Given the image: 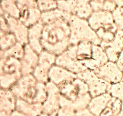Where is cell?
<instances>
[{
    "label": "cell",
    "mask_w": 123,
    "mask_h": 116,
    "mask_svg": "<svg viewBox=\"0 0 123 116\" xmlns=\"http://www.w3.org/2000/svg\"><path fill=\"white\" fill-rule=\"evenodd\" d=\"M90 0H77L73 15L82 19H87L93 12L90 4Z\"/></svg>",
    "instance_id": "obj_23"
},
{
    "label": "cell",
    "mask_w": 123,
    "mask_h": 116,
    "mask_svg": "<svg viewBox=\"0 0 123 116\" xmlns=\"http://www.w3.org/2000/svg\"><path fill=\"white\" fill-rule=\"evenodd\" d=\"M123 116V111H121V112H120V113L116 115V116Z\"/></svg>",
    "instance_id": "obj_41"
},
{
    "label": "cell",
    "mask_w": 123,
    "mask_h": 116,
    "mask_svg": "<svg viewBox=\"0 0 123 116\" xmlns=\"http://www.w3.org/2000/svg\"><path fill=\"white\" fill-rule=\"evenodd\" d=\"M10 90L16 99L31 103L43 104L47 97L45 83L37 82L32 74L22 76Z\"/></svg>",
    "instance_id": "obj_2"
},
{
    "label": "cell",
    "mask_w": 123,
    "mask_h": 116,
    "mask_svg": "<svg viewBox=\"0 0 123 116\" xmlns=\"http://www.w3.org/2000/svg\"><path fill=\"white\" fill-rule=\"evenodd\" d=\"M117 7H123V0H114Z\"/></svg>",
    "instance_id": "obj_39"
},
{
    "label": "cell",
    "mask_w": 123,
    "mask_h": 116,
    "mask_svg": "<svg viewBox=\"0 0 123 116\" xmlns=\"http://www.w3.org/2000/svg\"><path fill=\"white\" fill-rule=\"evenodd\" d=\"M61 95L72 102L88 93V88L84 81L76 77L58 86Z\"/></svg>",
    "instance_id": "obj_9"
},
{
    "label": "cell",
    "mask_w": 123,
    "mask_h": 116,
    "mask_svg": "<svg viewBox=\"0 0 123 116\" xmlns=\"http://www.w3.org/2000/svg\"><path fill=\"white\" fill-rule=\"evenodd\" d=\"M9 116H28L22 113V112H19V111H16V110H14V111L12 112V113Z\"/></svg>",
    "instance_id": "obj_38"
},
{
    "label": "cell",
    "mask_w": 123,
    "mask_h": 116,
    "mask_svg": "<svg viewBox=\"0 0 123 116\" xmlns=\"http://www.w3.org/2000/svg\"><path fill=\"white\" fill-rule=\"evenodd\" d=\"M4 16L7 22L10 31L15 36L17 42L23 45L27 44L28 28L22 23L19 19L11 17L6 14H4Z\"/></svg>",
    "instance_id": "obj_14"
},
{
    "label": "cell",
    "mask_w": 123,
    "mask_h": 116,
    "mask_svg": "<svg viewBox=\"0 0 123 116\" xmlns=\"http://www.w3.org/2000/svg\"><path fill=\"white\" fill-rule=\"evenodd\" d=\"M38 8L41 12L51 10L57 8L54 0H36Z\"/></svg>",
    "instance_id": "obj_34"
},
{
    "label": "cell",
    "mask_w": 123,
    "mask_h": 116,
    "mask_svg": "<svg viewBox=\"0 0 123 116\" xmlns=\"http://www.w3.org/2000/svg\"><path fill=\"white\" fill-rule=\"evenodd\" d=\"M123 80L117 83H112L111 85L110 88L108 93L111 95L112 97L120 99L123 101Z\"/></svg>",
    "instance_id": "obj_32"
},
{
    "label": "cell",
    "mask_w": 123,
    "mask_h": 116,
    "mask_svg": "<svg viewBox=\"0 0 123 116\" xmlns=\"http://www.w3.org/2000/svg\"><path fill=\"white\" fill-rule=\"evenodd\" d=\"M56 4L57 9L68 14H73L77 0H54Z\"/></svg>",
    "instance_id": "obj_29"
},
{
    "label": "cell",
    "mask_w": 123,
    "mask_h": 116,
    "mask_svg": "<svg viewBox=\"0 0 123 116\" xmlns=\"http://www.w3.org/2000/svg\"><path fill=\"white\" fill-rule=\"evenodd\" d=\"M68 13H64L57 8H55V9L51 10L42 12L40 21L43 24V25H45L48 23L54 21L59 18L65 16Z\"/></svg>",
    "instance_id": "obj_27"
},
{
    "label": "cell",
    "mask_w": 123,
    "mask_h": 116,
    "mask_svg": "<svg viewBox=\"0 0 123 116\" xmlns=\"http://www.w3.org/2000/svg\"><path fill=\"white\" fill-rule=\"evenodd\" d=\"M93 71L98 77L111 84L123 80V71L115 62L108 61Z\"/></svg>",
    "instance_id": "obj_11"
},
{
    "label": "cell",
    "mask_w": 123,
    "mask_h": 116,
    "mask_svg": "<svg viewBox=\"0 0 123 116\" xmlns=\"http://www.w3.org/2000/svg\"><path fill=\"white\" fill-rule=\"evenodd\" d=\"M123 52L122 51L121 53H120V56L118 58L116 62V65H117V66L118 67V68L120 69V70L123 71Z\"/></svg>",
    "instance_id": "obj_37"
},
{
    "label": "cell",
    "mask_w": 123,
    "mask_h": 116,
    "mask_svg": "<svg viewBox=\"0 0 123 116\" xmlns=\"http://www.w3.org/2000/svg\"><path fill=\"white\" fill-rule=\"evenodd\" d=\"M76 77L86 83L91 97L108 93L111 84L98 77L92 70H86L77 74Z\"/></svg>",
    "instance_id": "obj_8"
},
{
    "label": "cell",
    "mask_w": 123,
    "mask_h": 116,
    "mask_svg": "<svg viewBox=\"0 0 123 116\" xmlns=\"http://www.w3.org/2000/svg\"><path fill=\"white\" fill-rule=\"evenodd\" d=\"M15 110L28 116H38L43 113L42 104L31 103L16 99Z\"/></svg>",
    "instance_id": "obj_21"
},
{
    "label": "cell",
    "mask_w": 123,
    "mask_h": 116,
    "mask_svg": "<svg viewBox=\"0 0 123 116\" xmlns=\"http://www.w3.org/2000/svg\"><path fill=\"white\" fill-rule=\"evenodd\" d=\"M56 56L43 50L38 54V61L32 74L37 82L46 83L49 81L48 73L50 68L55 65Z\"/></svg>",
    "instance_id": "obj_10"
},
{
    "label": "cell",
    "mask_w": 123,
    "mask_h": 116,
    "mask_svg": "<svg viewBox=\"0 0 123 116\" xmlns=\"http://www.w3.org/2000/svg\"><path fill=\"white\" fill-rule=\"evenodd\" d=\"M105 52L108 60L116 62L120 53L123 51V30L118 29L114 38L110 42H101L99 45Z\"/></svg>",
    "instance_id": "obj_13"
},
{
    "label": "cell",
    "mask_w": 123,
    "mask_h": 116,
    "mask_svg": "<svg viewBox=\"0 0 123 116\" xmlns=\"http://www.w3.org/2000/svg\"><path fill=\"white\" fill-rule=\"evenodd\" d=\"M0 1H1V0H0Z\"/></svg>",
    "instance_id": "obj_44"
},
{
    "label": "cell",
    "mask_w": 123,
    "mask_h": 116,
    "mask_svg": "<svg viewBox=\"0 0 123 116\" xmlns=\"http://www.w3.org/2000/svg\"><path fill=\"white\" fill-rule=\"evenodd\" d=\"M68 24L70 45H77L81 41H88L92 44L98 45L100 44V40L90 26L87 19H82L72 14Z\"/></svg>",
    "instance_id": "obj_4"
},
{
    "label": "cell",
    "mask_w": 123,
    "mask_h": 116,
    "mask_svg": "<svg viewBox=\"0 0 123 116\" xmlns=\"http://www.w3.org/2000/svg\"><path fill=\"white\" fill-rule=\"evenodd\" d=\"M43 28V25L40 21L28 28V44L38 54L43 50L40 42Z\"/></svg>",
    "instance_id": "obj_17"
},
{
    "label": "cell",
    "mask_w": 123,
    "mask_h": 116,
    "mask_svg": "<svg viewBox=\"0 0 123 116\" xmlns=\"http://www.w3.org/2000/svg\"><path fill=\"white\" fill-rule=\"evenodd\" d=\"M21 63L12 57L3 56L0 60V88L10 89L22 77Z\"/></svg>",
    "instance_id": "obj_5"
},
{
    "label": "cell",
    "mask_w": 123,
    "mask_h": 116,
    "mask_svg": "<svg viewBox=\"0 0 123 116\" xmlns=\"http://www.w3.org/2000/svg\"><path fill=\"white\" fill-rule=\"evenodd\" d=\"M76 77V74L56 65H53L48 73L49 81L52 82L57 87L64 82L73 79Z\"/></svg>",
    "instance_id": "obj_19"
},
{
    "label": "cell",
    "mask_w": 123,
    "mask_h": 116,
    "mask_svg": "<svg viewBox=\"0 0 123 116\" xmlns=\"http://www.w3.org/2000/svg\"><path fill=\"white\" fill-rule=\"evenodd\" d=\"M16 98L10 89L0 88V116H9L16 108Z\"/></svg>",
    "instance_id": "obj_18"
},
{
    "label": "cell",
    "mask_w": 123,
    "mask_h": 116,
    "mask_svg": "<svg viewBox=\"0 0 123 116\" xmlns=\"http://www.w3.org/2000/svg\"><path fill=\"white\" fill-rule=\"evenodd\" d=\"M19 10V20L29 28L40 21L42 12L36 0H16Z\"/></svg>",
    "instance_id": "obj_6"
},
{
    "label": "cell",
    "mask_w": 123,
    "mask_h": 116,
    "mask_svg": "<svg viewBox=\"0 0 123 116\" xmlns=\"http://www.w3.org/2000/svg\"><path fill=\"white\" fill-rule=\"evenodd\" d=\"M75 116H95L87 108H85L84 109L78 111L76 112Z\"/></svg>",
    "instance_id": "obj_36"
},
{
    "label": "cell",
    "mask_w": 123,
    "mask_h": 116,
    "mask_svg": "<svg viewBox=\"0 0 123 116\" xmlns=\"http://www.w3.org/2000/svg\"><path fill=\"white\" fill-rule=\"evenodd\" d=\"M123 7H117L112 12L113 21L117 27L118 29L123 30Z\"/></svg>",
    "instance_id": "obj_33"
},
{
    "label": "cell",
    "mask_w": 123,
    "mask_h": 116,
    "mask_svg": "<svg viewBox=\"0 0 123 116\" xmlns=\"http://www.w3.org/2000/svg\"><path fill=\"white\" fill-rule=\"evenodd\" d=\"M0 6L4 14L19 19V10L17 6L16 0H1Z\"/></svg>",
    "instance_id": "obj_26"
},
{
    "label": "cell",
    "mask_w": 123,
    "mask_h": 116,
    "mask_svg": "<svg viewBox=\"0 0 123 116\" xmlns=\"http://www.w3.org/2000/svg\"><path fill=\"white\" fill-rule=\"evenodd\" d=\"M76 45H70L66 50L56 56L55 65L77 74L88 70L79 62L76 56Z\"/></svg>",
    "instance_id": "obj_7"
},
{
    "label": "cell",
    "mask_w": 123,
    "mask_h": 116,
    "mask_svg": "<svg viewBox=\"0 0 123 116\" xmlns=\"http://www.w3.org/2000/svg\"><path fill=\"white\" fill-rule=\"evenodd\" d=\"M112 97L108 93L91 97L86 108L95 116H99Z\"/></svg>",
    "instance_id": "obj_20"
},
{
    "label": "cell",
    "mask_w": 123,
    "mask_h": 116,
    "mask_svg": "<svg viewBox=\"0 0 123 116\" xmlns=\"http://www.w3.org/2000/svg\"><path fill=\"white\" fill-rule=\"evenodd\" d=\"M17 42H18L14 35L10 31H8L0 37V49L5 51Z\"/></svg>",
    "instance_id": "obj_28"
},
{
    "label": "cell",
    "mask_w": 123,
    "mask_h": 116,
    "mask_svg": "<svg viewBox=\"0 0 123 116\" xmlns=\"http://www.w3.org/2000/svg\"><path fill=\"white\" fill-rule=\"evenodd\" d=\"M87 21L101 42L108 43L114 39L118 28L113 21L112 13L103 10L92 12Z\"/></svg>",
    "instance_id": "obj_3"
},
{
    "label": "cell",
    "mask_w": 123,
    "mask_h": 116,
    "mask_svg": "<svg viewBox=\"0 0 123 116\" xmlns=\"http://www.w3.org/2000/svg\"><path fill=\"white\" fill-rule=\"evenodd\" d=\"M108 61V57L103 48L98 45L92 44L91 58L80 62L88 70L94 71Z\"/></svg>",
    "instance_id": "obj_16"
},
{
    "label": "cell",
    "mask_w": 123,
    "mask_h": 116,
    "mask_svg": "<svg viewBox=\"0 0 123 116\" xmlns=\"http://www.w3.org/2000/svg\"><path fill=\"white\" fill-rule=\"evenodd\" d=\"M71 15L67 14L65 16L43 25L40 40L43 50L56 56L70 45L68 21Z\"/></svg>",
    "instance_id": "obj_1"
},
{
    "label": "cell",
    "mask_w": 123,
    "mask_h": 116,
    "mask_svg": "<svg viewBox=\"0 0 123 116\" xmlns=\"http://www.w3.org/2000/svg\"><path fill=\"white\" fill-rule=\"evenodd\" d=\"M76 112L72 105V102L60 94V108L49 116H75Z\"/></svg>",
    "instance_id": "obj_22"
},
{
    "label": "cell",
    "mask_w": 123,
    "mask_h": 116,
    "mask_svg": "<svg viewBox=\"0 0 123 116\" xmlns=\"http://www.w3.org/2000/svg\"><path fill=\"white\" fill-rule=\"evenodd\" d=\"M47 97L42 104L43 113L50 115L60 108V93L59 88L52 82L48 81L45 83Z\"/></svg>",
    "instance_id": "obj_12"
},
{
    "label": "cell",
    "mask_w": 123,
    "mask_h": 116,
    "mask_svg": "<svg viewBox=\"0 0 123 116\" xmlns=\"http://www.w3.org/2000/svg\"><path fill=\"white\" fill-rule=\"evenodd\" d=\"M106 0H90V4L93 12L103 10V4Z\"/></svg>",
    "instance_id": "obj_35"
},
{
    "label": "cell",
    "mask_w": 123,
    "mask_h": 116,
    "mask_svg": "<svg viewBox=\"0 0 123 116\" xmlns=\"http://www.w3.org/2000/svg\"><path fill=\"white\" fill-rule=\"evenodd\" d=\"M76 45V56L79 62L88 60L91 58L92 53V43L88 41H81Z\"/></svg>",
    "instance_id": "obj_25"
},
{
    "label": "cell",
    "mask_w": 123,
    "mask_h": 116,
    "mask_svg": "<svg viewBox=\"0 0 123 116\" xmlns=\"http://www.w3.org/2000/svg\"><path fill=\"white\" fill-rule=\"evenodd\" d=\"M24 54V45L17 42L7 50L4 51V56L12 57L21 60Z\"/></svg>",
    "instance_id": "obj_30"
},
{
    "label": "cell",
    "mask_w": 123,
    "mask_h": 116,
    "mask_svg": "<svg viewBox=\"0 0 123 116\" xmlns=\"http://www.w3.org/2000/svg\"><path fill=\"white\" fill-rule=\"evenodd\" d=\"M48 116V115H47V114H46L42 113V114H41L40 115V116Z\"/></svg>",
    "instance_id": "obj_43"
},
{
    "label": "cell",
    "mask_w": 123,
    "mask_h": 116,
    "mask_svg": "<svg viewBox=\"0 0 123 116\" xmlns=\"http://www.w3.org/2000/svg\"><path fill=\"white\" fill-rule=\"evenodd\" d=\"M122 111V100L111 97L99 116H114Z\"/></svg>",
    "instance_id": "obj_24"
},
{
    "label": "cell",
    "mask_w": 123,
    "mask_h": 116,
    "mask_svg": "<svg viewBox=\"0 0 123 116\" xmlns=\"http://www.w3.org/2000/svg\"><path fill=\"white\" fill-rule=\"evenodd\" d=\"M38 61V54L34 51L29 45H24V54L20 60L22 76L32 74Z\"/></svg>",
    "instance_id": "obj_15"
},
{
    "label": "cell",
    "mask_w": 123,
    "mask_h": 116,
    "mask_svg": "<svg viewBox=\"0 0 123 116\" xmlns=\"http://www.w3.org/2000/svg\"><path fill=\"white\" fill-rule=\"evenodd\" d=\"M3 14H4V13L3 12H2V9H1V6H0V15H3Z\"/></svg>",
    "instance_id": "obj_42"
},
{
    "label": "cell",
    "mask_w": 123,
    "mask_h": 116,
    "mask_svg": "<svg viewBox=\"0 0 123 116\" xmlns=\"http://www.w3.org/2000/svg\"><path fill=\"white\" fill-rule=\"evenodd\" d=\"M91 99V95H90L89 93H87V94L78 98L74 101L72 102V105L76 112L78 111L87 108L88 105Z\"/></svg>",
    "instance_id": "obj_31"
},
{
    "label": "cell",
    "mask_w": 123,
    "mask_h": 116,
    "mask_svg": "<svg viewBox=\"0 0 123 116\" xmlns=\"http://www.w3.org/2000/svg\"><path fill=\"white\" fill-rule=\"evenodd\" d=\"M3 56H4V51L0 49V60L3 58Z\"/></svg>",
    "instance_id": "obj_40"
}]
</instances>
